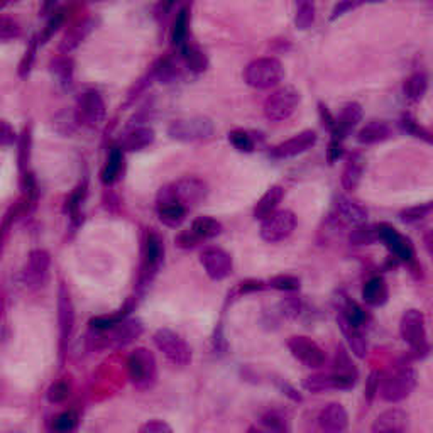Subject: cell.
Masks as SVG:
<instances>
[{
    "label": "cell",
    "mask_w": 433,
    "mask_h": 433,
    "mask_svg": "<svg viewBox=\"0 0 433 433\" xmlns=\"http://www.w3.org/2000/svg\"><path fill=\"white\" fill-rule=\"evenodd\" d=\"M391 136V129L386 122H369L367 126H364L361 131H359L357 134V141L361 144L371 146V144H377V143H383V141L388 139V137Z\"/></svg>",
    "instance_id": "cell-28"
},
{
    "label": "cell",
    "mask_w": 433,
    "mask_h": 433,
    "mask_svg": "<svg viewBox=\"0 0 433 433\" xmlns=\"http://www.w3.org/2000/svg\"><path fill=\"white\" fill-rule=\"evenodd\" d=\"M288 349L295 359H298L303 366L310 367V369H320L327 362V355H325L324 349L310 337H291L288 340Z\"/></svg>",
    "instance_id": "cell-13"
},
{
    "label": "cell",
    "mask_w": 433,
    "mask_h": 433,
    "mask_svg": "<svg viewBox=\"0 0 433 433\" xmlns=\"http://www.w3.org/2000/svg\"><path fill=\"white\" fill-rule=\"evenodd\" d=\"M362 119V107L359 104H347L342 112L338 114V117L336 119L332 127V139L337 141H344L350 132L354 131V127L361 122Z\"/></svg>",
    "instance_id": "cell-23"
},
{
    "label": "cell",
    "mask_w": 433,
    "mask_h": 433,
    "mask_svg": "<svg viewBox=\"0 0 433 433\" xmlns=\"http://www.w3.org/2000/svg\"><path fill=\"white\" fill-rule=\"evenodd\" d=\"M174 4V0H161V6H162V11H170L171 6Z\"/></svg>",
    "instance_id": "cell-56"
},
{
    "label": "cell",
    "mask_w": 433,
    "mask_h": 433,
    "mask_svg": "<svg viewBox=\"0 0 433 433\" xmlns=\"http://www.w3.org/2000/svg\"><path fill=\"white\" fill-rule=\"evenodd\" d=\"M417 386V372L406 362H398L381 372L377 394L388 403H398L408 398Z\"/></svg>",
    "instance_id": "cell-2"
},
{
    "label": "cell",
    "mask_w": 433,
    "mask_h": 433,
    "mask_svg": "<svg viewBox=\"0 0 433 433\" xmlns=\"http://www.w3.org/2000/svg\"><path fill=\"white\" fill-rule=\"evenodd\" d=\"M222 229H224V227H222V224L217 220V218L207 217V215L195 218L191 224V230L198 235L203 242L217 237V235H220Z\"/></svg>",
    "instance_id": "cell-31"
},
{
    "label": "cell",
    "mask_w": 433,
    "mask_h": 433,
    "mask_svg": "<svg viewBox=\"0 0 433 433\" xmlns=\"http://www.w3.org/2000/svg\"><path fill=\"white\" fill-rule=\"evenodd\" d=\"M295 4V24L305 31L315 23V0H293Z\"/></svg>",
    "instance_id": "cell-32"
},
{
    "label": "cell",
    "mask_w": 433,
    "mask_h": 433,
    "mask_svg": "<svg viewBox=\"0 0 433 433\" xmlns=\"http://www.w3.org/2000/svg\"><path fill=\"white\" fill-rule=\"evenodd\" d=\"M105 117V102L98 92H85L76 104V121L87 127H95Z\"/></svg>",
    "instance_id": "cell-16"
},
{
    "label": "cell",
    "mask_w": 433,
    "mask_h": 433,
    "mask_svg": "<svg viewBox=\"0 0 433 433\" xmlns=\"http://www.w3.org/2000/svg\"><path fill=\"white\" fill-rule=\"evenodd\" d=\"M154 344H156L158 350L162 352L168 361L173 366L185 367L191 362V349L186 344L185 338H182L177 332L170 328H160L153 336Z\"/></svg>",
    "instance_id": "cell-7"
},
{
    "label": "cell",
    "mask_w": 433,
    "mask_h": 433,
    "mask_svg": "<svg viewBox=\"0 0 433 433\" xmlns=\"http://www.w3.org/2000/svg\"><path fill=\"white\" fill-rule=\"evenodd\" d=\"M188 36V8H182L171 29V41L174 46H183Z\"/></svg>",
    "instance_id": "cell-38"
},
{
    "label": "cell",
    "mask_w": 433,
    "mask_h": 433,
    "mask_svg": "<svg viewBox=\"0 0 433 433\" xmlns=\"http://www.w3.org/2000/svg\"><path fill=\"white\" fill-rule=\"evenodd\" d=\"M377 241H379V227L377 225H355V229L349 234V242L354 246H371Z\"/></svg>",
    "instance_id": "cell-34"
},
{
    "label": "cell",
    "mask_w": 433,
    "mask_h": 433,
    "mask_svg": "<svg viewBox=\"0 0 433 433\" xmlns=\"http://www.w3.org/2000/svg\"><path fill=\"white\" fill-rule=\"evenodd\" d=\"M283 198H285V190H283L281 186L269 188V190L261 196V200L256 203L254 218H257V220H264L266 217H269L273 212H276Z\"/></svg>",
    "instance_id": "cell-25"
},
{
    "label": "cell",
    "mask_w": 433,
    "mask_h": 433,
    "mask_svg": "<svg viewBox=\"0 0 433 433\" xmlns=\"http://www.w3.org/2000/svg\"><path fill=\"white\" fill-rule=\"evenodd\" d=\"M29 143H31V137H29V132H24L23 143H20V154H19V162H20V170H24L25 162L29 160Z\"/></svg>",
    "instance_id": "cell-55"
},
{
    "label": "cell",
    "mask_w": 433,
    "mask_h": 433,
    "mask_svg": "<svg viewBox=\"0 0 433 433\" xmlns=\"http://www.w3.org/2000/svg\"><path fill=\"white\" fill-rule=\"evenodd\" d=\"M379 376H381V372L374 371V372H371L369 377H367V381H366V400L367 401L374 400V396L377 394V388H379Z\"/></svg>",
    "instance_id": "cell-54"
},
{
    "label": "cell",
    "mask_w": 433,
    "mask_h": 433,
    "mask_svg": "<svg viewBox=\"0 0 433 433\" xmlns=\"http://www.w3.org/2000/svg\"><path fill=\"white\" fill-rule=\"evenodd\" d=\"M58 324H59V355H61V362L66 357L68 344L75 328V308L70 297V291L66 290L64 283H61L58 291Z\"/></svg>",
    "instance_id": "cell-12"
},
{
    "label": "cell",
    "mask_w": 433,
    "mask_h": 433,
    "mask_svg": "<svg viewBox=\"0 0 433 433\" xmlns=\"http://www.w3.org/2000/svg\"><path fill=\"white\" fill-rule=\"evenodd\" d=\"M17 141L16 131L12 129L11 124H7L6 121H0V146L2 148H8V146H14Z\"/></svg>",
    "instance_id": "cell-51"
},
{
    "label": "cell",
    "mask_w": 433,
    "mask_h": 433,
    "mask_svg": "<svg viewBox=\"0 0 433 433\" xmlns=\"http://www.w3.org/2000/svg\"><path fill=\"white\" fill-rule=\"evenodd\" d=\"M182 48H183V58H185L186 66L190 68L191 71L201 73L207 70L208 59L198 48H195V46H190V45H183Z\"/></svg>",
    "instance_id": "cell-36"
},
{
    "label": "cell",
    "mask_w": 433,
    "mask_h": 433,
    "mask_svg": "<svg viewBox=\"0 0 433 433\" xmlns=\"http://www.w3.org/2000/svg\"><path fill=\"white\" fill-rule=\"evenodd\" d=\"M362 160L359 154H354V156L349 158V161H347L344 173H342V186H344V190L347 191H354L355 188L359 186V183H361V177H362Z\"/></svg>",
    "instance_id": "cell-30"
},
{
    "label": "cell",
    "mask_w": 433,
    "mask_h": 433,
    "mask_svg": "<svg viewBox=\"0 0 433 433\" xmlns=\"http://www.w3.org/2000/svg\"><path fill=\"white\" fill-rule=\"evenodd\" d=\"M20 34V28L16 20L6 19V17H0V41H8L14 40Z\"/></svg>",
    "instance_id": "cell-50"
},
{
    "label": "cell",
    "mask_w": 433,
    "mask_h": 433,
    "mask_svg": "<svg viewBox=\"0 0 433 433\" xmlns=\"http://www.w3.org/2000/svg\"><path fill=\"white\" fill-rule=\"evenodd\" d=\"M269 286L280 291H297L299 288V280L290 274H280L269 280Z\"/></svg>",
    "instance_id": "cell-44"
},
{
    "label": "cell",
    "mask_w": 433,
    "mask_h": 433,
    "mask_svg": "<svg viewBox=\"0 0 433 433\" xmlns=\"http://www.w3.org/2000/svg\"><path fill=\"white\" fill-rule=\"evenodd\" d=\"M76 425V415L73 411H63L53 420V430L71 432Z\"/></svg>",
    "instance_id": "cell-47"
},
{
    "label": "cell",
    "mask_w": 433,
    "mask_h": 433,
    "mask_svg": "<svg viewBox=\"0 0 433 433\" xmlns=\"http://www.w3.org/2000/svg\"><path fill=\"white\" fill-rule=\"evenodd\" d=\"M408 413L400 408H389L383 411L374 420L371 430L374 433H403L408 430Z\"/></svg>",
    "instance_id": "cell-21"
},
{
    "label": "cell",
    "mask_w": 433,
    "mask_h": 433,
    "mask_svg": "<svg viewBox=\"0 0 433 433\" xmlns=\"http://www.w3.org/2000/svg\"><path fill=\"white\" fill-rule=\"evenodd\" d=\"M362 2H377V0H362Z\"/></svg>",
    "instance_id": "cell-58"
},
{
    "label": "cell",
    "mask_w": 433,
    "mask_h": 433,
    "mask_svg": "<svg viewBox=\"0 0 433 433\" xmlns=\"http://www.w3.org/2000/svg\"><path fill=\"white\" fill-rule=\"evenodd\" d=\"M297 229V215L291 210H276L266 217L261 225V237L269 244H276L288 239Z\"/></svg>",
    "instance_id": "cell-9"
},
{
    "label": "cell",
    "mask_w": 433,
    "mask_h": 433,
    "mask_svg": "<svg viewBox=\"0 0 433 433\" xmlns=\"http://www.w3.org/2000/svg\"><path fill=\"white\" fill-rule=\"evenodd\" d=\"M122 170V148H114L109 154V160L102 171V182L104 183H114L121 174Z\"/></svg>",
    "instance_id": "cell-35"
},
{
    "label": "cell",
    "mask_w": 433,
    "mask_h": 433,
    "mask_svg": "<svg viewBox=\"0 0 433 433\" xmlns=\"http://www.w3.org/2000/svg\"><path fill=\"white\" fill-rule=\"evenodd\" d=\"M229 141L230 144L241 153H251L252 149H254V141H252V137L249 136L246 131H241V129L229 132Z\"/></svg>",
    "instance_id": "cell-40"
},
{
    "label": "cell",
    "mask_w": 433,
    "mask_h": 433,
    "mask_svg": "<svg viewBox=\"0 0 433 433\" xmlns=\"http://www.w3.org/2000/svg\"><path fill=\"white\" fill-rule=\"evenodd\" d=\"M63 19H64V14H63V12H57V14L51 17V20L48 23V25H46L45 32H42V36H41V42H46V41H48L49 37L53 36V34L58 31V28H59V25H61Z\"/></svg>",
    "instance_id": "cell-53"
},
{
    "label": "cell",
    "mask_w": 433,
    "mask_h": 433,
    "mask_svg": "<svg viewBox=\"0 0 433 433\" xmlns=\"http://www.w3.org/2000/svg\"><path fill=\"white\" fill-rule=\"evenodd\" d=\"M302 95L295 87H281L264 102V115L271 122H283L297 112Z\"/></svg>",
    "instance_id": "cell-6"
},
{
    "label": "cell",
    "mask_w": 433,
    "mask_h": 433,
    "mask_svg": "<svg viewBox=\"0 0 433 433\" xmlns=\"http://www.w3.org/2000/svg\"><path fill=\"white\" fill-rule=\"evenodd\" d=\"M286 422H288V420H286V417L281 413V411H268V413L261 418V423H263L268 430H274V432L288 430Z\"/></svg>",
    "instance_id": "cell-41"
},
{
    "label": "cell",
    "mask_w": 433,
    "mask_h": 433,
    "mask_svg": "<svg viewBox=\"0 0 433 433\" xmlns=\"http://www.w3.org/2000/svg\"><path fill=\"white\" fill-rule=\"evenodd\" d=\"M338 321V327H340L342 333H344L347 338V344H349L350 350H352L354 355H357V357H366L367 354V342L366 338H364L361 328L352 327V325H349L345 321V319L342 315L337 316Z\"/></svg>",
    "instance_id": "cell-27"
},
{
    "label": "cell",
    "mask_w": 433,
    "mask_h": 433,
    "mask_svg": "<svg viewBox=\"0 0 433 433\" xmlns=\"http://www.w3.org/2000/svg\"><path fill=\"white\" fill-rule=\"evenodd\" d=\"M215 132V126L207 117H191L173 121L168 127L171 139L182 141V143H196V141H207Z\"/></svg>",
    "instance_id": "cell-8"
},
{
    "label": "cell",
    "mask_w": 433,
    "mask_h": 433,
    "mask_svg": "<svg viewBox=\"0 0 433 433\" xmlns=\"http://www.w3.org/2000/svg\"><path fill=\"white\" fill-rule=\"evenodd\" d=\"M70 396V384L66 381H57L49 386L48 400L49 403H63Z\"/></svg>",
    "instance_id": "cell-46"
},
{
    "label": "cell",
    "mask_w": 433,
    "mask_h": 433,
    "mask_svg": "<svg viewBox=\"0 0 433 433\" xmlns=\"http://www.w3.org/2000/svg\"><path fill=\"white\" fill-rule=\"evenodd\" d=\"M154 143V131L151 127H137L132 132H129L124 139L122 148L126 151H143Z\"/></svg>",
    "instance_id": "cell-29"
},
{
    "label": "cell",
    "mask_w": 433,
    "mask_h": 433,
    "mask_svg": "<svg viewBox=\"0 0 433 433\" xmlns=\"http://www.w3.org/2000/svg\"><path fill=\"white\" fill-rule=\"evenodd\" d=\"M336 369L333 372H337V374L345 376V377H352V379H357V369L354 367L352 361H350L349 354L345 352L344 347H338L337 354H336Z\"/></svg>",
    "instance_id": "cell-39"
},
{
    "label": "cell",
    "mask_w": 433,
    "mask_h": 433,
    "mask_svg": "<svg viewBox=\"0 0 433 433\" xmlns=\"http://www.w3.org/2000/svg\"><path fill=\"white\" fill-rule=\"evenodd\" d=\"M158 217L165 225L173 227L177 229L185 222L188 208L183 207L179 201L174 198L173 190H171V185L162 186L160 193H158Z\"/></svg>",
    "instance_id": "cell-14"
},
{
    "label": "cell",
    "mask_w": 433,
    "mask_h": 433,
    "mask_svg": "<svg viewBox=\"0 0 433 433\" xmlns=\"http://www.w3.org/2000/svg\"><path fill=\"white\" fill-rule=\"evenodd\" d=\"M2 312H4V299L0 297V316H2Z\"/></svg>",
    "instance_id": "cell-57"
},
{
    "label": "cell",
    "mask_w": 433,
    "mask_h": 433,
    "mask_svg": "<svg viewBox=\"0 0 433 433\" xmlns=\"http://www.w3.org/2000/svg\"><path fill=\"white\" fill-rule=\"evenodd\" d=\"M342 316H344L345 321L349 325H352V327L361 328L364 324H366V313L359 305H355V303H347L345 310L340 313Z\"/></svg>",
    "instance_id": "cell-42"
},
{
    "label": "cell",
    "mask_w": 433,
    "mask_h": 433,
    "mask_svg": "<svg viewBox=\"0 0 433 433\" xmlns=\"http://www.w3.org/2000/svg\"><path fill=\"white\" fill-rule=\"evenodd\" d=\"M139 432H143V433H171V432H173V428H171L166 422H162V420H151V422L144 423V425L139 428Z\"/></svg>",
    "instance_id": "cell-52"
},
{
    "label": "cell",
    "mask_w": 433,
    "mask_h": 433,
    "mask_svg": "<svg viewBox=\"0 0 433 433\" xmlns=\"http://www.w3.org/2000/svg\"><path fill=\"white\" fill-rule=\"evenodd\" d=\"M285 78V68L276 58H259L247 64L244 70V80L249 87L256 90H269L280 85Z\"/></svg>",
    "instance_id": "cell-3"
},
{
    "label": "cell",
    "mask_w": 433,
    "mask_h": 433,
    "mask_svg": "<svg viewBox=\"0 0 433 433\" xmlns=\"http://www.w3.org/2000/svg\"><path fill=\"white\" fill-rule=\"evenodd\" d=\"M53 73L58 76L63 85L71 83L73 76V63L70 58H59L53 63Z\"/></svg>",
    "instance_id": "cell-43"
},
{
    "label": "cell",
    "mask_w": 433,
    "mask_h": 433,
    "mask_svg": "<svg viewBox=\"0 0 433 433\" xmlns=\"http://www.w3.org/2000/svg\"><path fill=\"white\" fill-rule=\"evenodd\" d=\"M85 196V186H78L75 191L71 193V196L66 201V210L68 213H70L71 220H78L80 215V205L81 201H83Z\"/></svg>",
    "instance_id": "cell-48"
},
{
    "label": "cell",
    "mask_w": 433,
    "mask_h": 433,
    "mask_svg": "<svg viewBox=\"0 0 433 433\" xmlns=\"http://www.w3.org/2000/svg\"><path fill=\"white\" fill-rule=\"evenodd\" d=\"M144 332L143 321L137 319H122L105 330H92L90 345L93 350H117L137 340Z\"/></svg>",
    "instance_id": "cell-1"
},
{
    "label": "cell",
    "mask_w": 433,
    "mask_h": 433,
    "mask_svg": "<svg viewBox=\"0 0 433 433\" xmlns=\"http://www.w3.org/2000/svg\"><path fill=\"white\" fill-rule=\"evenodd\" d=\"M349 425V415L340 403H330L320 411L319 415V428L327 433L344 432Z\"/></svg>",
    "instance_id": "cell-22"
},
{
    "label": "cell",
    "mask_w": 433,
    "mask_h": 433,
    "mask_svg": "<svg viewBox=\"0 0 433 433\" xmlns=\"http://www.w3.org/2000/svg\"><path fill=\"white\" fill-rule=\"evenodd\" d=\"M432 212V203L427 205H417V207L406 208L401 212V220L403 222H418L428 217V213Z\"/></svg>",
    "instance_id": "cell-45"
},
{
    "label": "cell",
    "mask_w": 433,
    "mask_h": 433,
    "mask_svg": "<svg viewBox=\"0 0 433 433\" xmlns=\"http://www.w3.org/2000/svg\"><path fill=\"white\" fill-rule=\"evenodd\" d=\"M127 371H129V379L134 384L136 389L139 391H146V389H151L156 384L158 379V366L156 359L151 350L139 347L134 352L129 355L127 359Z\"/></svg>",
    "instance_id": "cell-4"
},
{
    "label": "cell",
    "mask_w": 433,
    "mask_h": 433,
    "mask_svg": "<svg viewBox=\"0 0 433 433\" xmlns=\"http://www.w3.org/2000/svg\"><path fill=\"white\" fill-rule=\"evenodd\" d=\"M19 218H20L19 207H17V203H14L11 208L7 210L2 220H0V256H2L4 247H6V244L8 241V235H11L14 222L19 220Z\"/></svg>",
    "instance_id": "cell-37"
},
{
    "label": "cell",
    "mask_w": 433,
    "mask_h": 433,
    "mask_svg": "<svg viewBox=\"0 0 433 433\" xmlns=\"http://www.w3.org/2000/svg\"><path fill=\"white\" fill-rule=\"evenodd\" d=\"M201 242L203 241H201L198 235L193 232L191 229L182 230V232L174 237V244H177L179 249H195V247H198Z\"/></svg>",
    "instance_id": "cell-49"
},
{
    "label": "cell",
    "mask_w": 433,
    "mask_h": 433,
    "mask_svg": "<svg viewBox=\"0 0 433 433\" xmlns=\"http://www.w3.org/2000/svg\"><path fill=\"white\" fill-rule=\"evenodd\" d=\"M377 227H379V241H383L398 259L405 263H411L415 259V247L408 237L401 235L393 225L379 224Z\"/></svg>",
    "instance_id": "cell-19"
},
{
    "label": "cell",
    "mask_w": 433,
    "mask_h": 433,
    "mask_svg": "<svg viewBox=\"0 0 433 433\" xmlns=\"http://www.w3.org/2000/svg\"><path fill=\"white\" fill-rule=\"evenodd\" d=\"M165 257V242L161 235L154 229H148L143 242V271H141V285H146L153 280L158 273Z\"/></svg>",
    "instance_id": "cell-10"
},
{
    "label": "cell",
    "mask_w": 433,
    "mask_h": 433,
    "mask_svg": "<svg viewBox=\"0 0 433 433\" xmlns=\"http://www.w3.org/2000/svg\"><path fill=\"white\" fill-rule=\"evenodd\" d=\"M352 377H345L337 372H327V374H312L303 381V388L310 393H324L330 389H350L355 384Z\"/></svg>",
    "instance_id": "cell-20"
},
{
    "label": "cell",
    "mask_w": 433,
    "mask_h": 433,
    "mask_svg": "<svg viewBox=\"0 0 433 433\" xmlns=\"http://www.w3.org/2000/svg\"><path fill=\"white\" fill-rule=\"evenodd\" d=\"M200 263L213 281L225 280L232 273V257L220 247H207L201 251Z\"/></svg>",
    "instance_id": "cell-17"
},
{
    "label": "cell",
    "mask_w": 433,
    "mask_h": 433,
    "mask_svg": "<svg viewBox=\"0 0 433 433\" xmlns=\"http://www.w3.org/2000/svg\"><path fill=\"white\" fill-rule=\"evenodd\" d=\"M400 333L401 338L410 345L411 352H415L417 357H425L430 350L427 340V328H425V316L420 310H408L403 313L400 321Z\"/></svg>",
    "instance_id": "cell-5"
},
{
    "label": "cell",
    "mask_w": 433,
    "mask_h": 433,
    "mask_svg": "<svg viewBox=\"0 0 433 433\" xmlns=\"http://www.w3.org/2000/svg\"><path fill=\"white\" fill-rule=\"evenodd\" d=\"M316 139H319V136H316L315 131H303L291 137V139L285 141V143L274 146L269 154L274 160H290V158H295L312 149L316 144Z\"/></svg>",
    "instance_id": "cell-18"
},
{
    "label": "cell",
    "mask_w": 433,
    "mask_h": 433,
    "mask_svg": "<svg viewBox=\"0 0 433 433\" xmlns=\"http://www.w3.org/2000/svg\"><path fill=\"white\" fill-rule=\"evenodd\" d=\"M388 285L381 276L371 278L362 288V299L371 307H381L388 302Z\"/></svg>",
    "instance_id": "cell-26"
},
{
    "label": "cell",
    "mask_w": 433,
    "mask_h": 433,
    "mask_svg": "<svg viewBox=\"0 0 433 433\" xmlns=\"http://www.w3.org/2000/svg\"><path fill=\"white\" fill-rule=\"evenodd\" d=\"M51 266V256L45 249H34L29 252L23 271H20V281L28 288H40L48 280Z\"/></svg>",
    "instance_id": "cell-11"
},
{
    "label": "cell",
    "mask_w": 433,
    "mask_h": 433,
    "mask_svg": "<svg viewBox=\"0 0 433 433\" xmlns=\"http://www.w3.org/2000/svg\"><path fill=\"white\" fill-rule=\"evenodd\" d=\"M171 190H173L174 198H177L179 203H182L183 207H186L188 210L196 207V205H200L208 195L207 183L196 177H186V178L178 179L177 183L171 185Z\"/></svg>",
    "instance_id": "cell-15"
},
{
    "label": "cell",
    "mask_w": 433,
    "mask_h": 433,
    "mask_svg": "<svg viewBox=\"0 0 433 433\" xmlns=\"http://www.w3.org/2000/svg\"><path fill=\"white\" fill-rule=\"evenodd\" d=\"M336 212H337V217L340 218L342 222H345V224H350V225L366 224V220H367V210L364 208L359 201H355L344 195H340L337 198Z\"/></svg>",
    "instance_id": "cell-24"
},
{
    "label": "cell",
    "mask_w": 433,
    "mask_h": 433,
    "mask_svg": "<svg viewBox=\"0 0 433 433\" xmlns=\"http://www.w3.org/2000/svg\"><path fill=\"white\" fill-rule=\"evenodd\" d=\"M428 88V78L425 73H415L406 78L405 87H403V92H405V97L411 102H418L422 100L423 95L427 93Z\"/></svg>",
    "instance_id": "cell-33"
}]
</instances>
